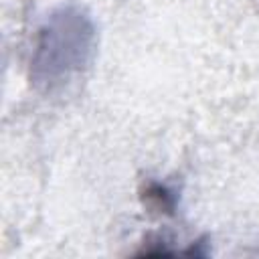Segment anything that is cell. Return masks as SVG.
<instances>
[{"instance_id": "6da1fadb", "label": "cell", "mask_w": 259, "mask_h": 259, "mask_svg": "<svg viewBox=\"0 0 259 259\" xmlns=\"http://www.w3.org/2000/svg\"><path fill=\"white\" fill-rule=\"evenodd\" d=\"M144 200L160 212H172V208H174V196L162 184H150L144 192Z\"/></svg>"}]
</instances>
